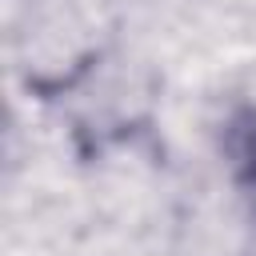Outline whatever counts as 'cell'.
I'll return each mask as SVG.
<instances>
[{
    "mask_svg": "<svg viewBox=\"0 0 256 256\" xmlns=\"http://www.w3.org/2000/svg\"><path fill=\"white\" fill-rule=\"evenodd\" d=\"M232 160H236L240 188L248 192V200L256 208V112L236 124V132H232Z\"/></svg>",
    "mask_w": 256,
    "mask_h": 256,
    "instance_id": "obj_1",
    "label": "cell"
}]
</instances>
